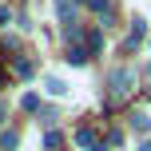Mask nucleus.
<instances>
[{
	"label": "nucleus",
	"instance_id": "f257e3e1",
	"mask_svg": "<svg viewBox=\"0 0 151 151\" xmlns=\"http://www.w3.org/2000/svg\"><path fill=\"white\" fill-rule=\"evenodd\" d=\"M131 83H135V80H131V72H127V68L111 72V96H115V99H119V96H127V91H131Z\"/></svg>",
	"mask_w": 151,
	"mask_h": 151
},
{
	"label": "nucleus",
	"instance_id": "f03ea898",
	"mask_svg": "<svg viewBox=\"0 0 151 151\" xmlns=\"http://www.w3.org/2000/svg\"><path fill=\"white\" fill-rule=\"evenodd\" d=\"M44 88L52 91V96H64V91H68V83H64V80H56V76H48V80H44Z\"/></svg>",
	"mask_w": 151,
	"mask_h": 151
},
{
	"label": "nucleus",
	"instance_id": "7ed1b4c3",
	"mask_svg": "<svg viewBox=\"0 0 151 151\" xmlns=\"http://www.w3.org/2000/svg\"><path fill=\"white\" fill-rule=\"evenodd\" d=\"M32 72H36V64H32V60H24V56H20V60H16V76H20V80H28Z\"/></svg>",
	"mask_w": 151,
	"mask_h": 151
},
{
	"label": "nucleus",
	"instance_id": "20e7f679",
	"mask_svg": "<svg viewBox=\"0 0 151 151\" xmlns=\"http://www.w3.org/2000/svg\"><path fill=\"white\" fill-rule=\"evenodd\" d=\"M76 143H80V147H96V131H91V127H83L80 135H76Z\"/></svg>",
	"mask_w": 151,
	"mask_h": 151
},
{
	"label": "nucleus",
	"instance_id": "39448f33",
	"mask_svg": "<svg viewBox=\"0 0 151 151\" xmlns=\"http://www.w3.org/2000/svg\"><path fill=\"white\" fill-rule=\"evenodd\" d=\"M16 143H20V139H16V131H4V135H0V151H12Z\"/></svg>",
	"mask_w": 151,
	"mask_h": 151
},
{
	"label": "nucleus",
	"instance_id": "423d86ee",
	"mask_svg": "<svg viewBox=\"0 0 151 151\" xmlns=\"http://www.w3.org/2000/svg\"><path fill=\"white\" fill-rule=\"evenodd\" d=\"M83 60H88L83 48H68V64H83Z\"/></svg>",
	"mask_w": 151,
	"mask_h": 151
},
{
	"label": "nucleus",
	"instance_id": "0eeeda50",
	"mask_svg": "<svg viewBox=\"0 0 151 151\" xmlns=\"http://www.w3.org/2000/svg\"><path fill=\"white\" fill-rule=\"evenodd\" d=\"M20 107H24V111H36V107H40V99H36V96H32V91H28V96L20 99Z\"/></svg>",
	"mask_w": 151,
	"mask_h": 151
},
{
	"label": "nucleus",
	"instance_id": "6e6552de",
	"mask_svg": "<svg viewBox=\"0 0 151 151\" xmlns=\"http://www.w3.org/2000/svg\"><path fill=\"white\" fill-rule=\"evenodd\" d=\"M131 127H139V131H147V115H143V111H135V115H131Z\"/></svg>",
	"mask_w": 151,
	"mask_h": 151
},
{
	"label": "nucleus",
	"instance_id": "1a4fd4ad",
	"mask_svg": "<svg viewBox=\"0 0 151 151\" xmlns=\"http://www.w3.org/2000/svg\"><path fill=\"white\" fill-rule=\"evenodd\" d=\"M44 147L56 151V147H60V135H56V131H48V135H44Z\"/></svg>",
	"mask_w": 151,
	"mask_h": 151
},
{
	"label": "nucleus",
	"instance_id": "9d476101",
	"mask_svg": "<svg viewBox=\"0 0 151 151\" xmlns=\"http://www.w3.org/2000/svg\"><path fill=\"white\" fill-rule=\"evenodd\" d=\"M99 44H104V40H99V32H91V36H88V52H99Z\"/></svg>",
	"mask_w": 151,
	"mask_h": 151
},
{
	"label": "nucleus",
	"instance_id": "9b49d317",
	"mask_svg": "<svg viewBox=\"0 0 151 151\" xmlns=\"http://www.w3.org/2000/svg\"><path fill=\"white\" fill-rule=\"evenodd\" d=\"M8 20H12V12H8V8H4V4H0V28H4V24H8Z\"/></svg>",
	"mask_w": 151,
	"mask_h": 151
},
{
	"label": "nucleus",
	"instance_id": "f8f14e48",
	"mask_svg": "<svg viewBox=\"0 0 151 151\" xmlns=\"http://www.w3.org/2000/svg\"><path fill=\"white\" fill-rule=\"evenodd\" d=\"M139 151H151V139H147V143H143V147H139Z\"/></svg>",
	"mask_w": 151,
	"mask_h": 151
},
{
	"label": "nucleus",
	"instance_id": "ddd939ff",
	"mask_svg": "<svg viewBox=\"0 0 151 151\" xmlns=\"http://www.w3.org/2000/svg\"><path fill=\"white\" fill-rule=\"evenodd\" d=\"M0 123H4V104H0Z\"/></svg>",
	"mask_w": 151,
	"mask_h": 151
},
{
	"label": "nucleus",
	"instance_id": "4468645a",
	"mask_svg": "<svg viewBox=\"0 0 151 151\" xmlns=\"http://www.w3.org/2000/svg\"><path fill=\"white\" fill-rule=\"evenodd\" d=\"M0 83H4V68H0Z\"/></svg>",
	"mask_w": 151,
	"mask_h": 151
},
{
	"label": "nucleus",
	"instance_id": "2eb2a0df",
	"mask_svg": "<svg viewBox=\"0 0 151 151\" xmlns=\"http://www.w3.org/2000/svg\"><path fill=\"white\" fill-rule=\"evenodd\" d=\"M60 4H68V0H60Z\"/></svg>",
	"mask_w": 151,
	"mask_h": 151
}]
</instances>
